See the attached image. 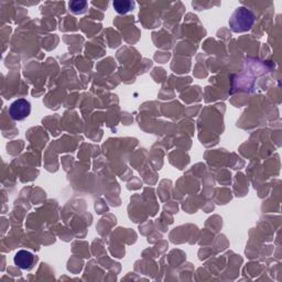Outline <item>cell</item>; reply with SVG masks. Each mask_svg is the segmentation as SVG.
<instances>
[{"mask_svg":"<svg viewBox=\"0 0 282 282\" xmlns=\"http://www.w3.org/2000/svg\"><path fill=\"white\" fill-rule=\"evenodd\" d=\"M253 24V15L246 8H238L231 17L229 25L235 32L249 30Z\"/></svg>","mask_w":282,"mask_h":282,"instance_id":"6da1fadb","label":"cell"},{"mask_svg":"<svg viewBox=\"0 0 282 282\" xmlns=\"http://www.w3.org/2000/svg\"><path fill=\"white\" fill-rule=\"evenodd\" d=\"M30 113H31V104L25 98L17 99V101L11 104V106L9 107L10 117L16 121L24 120L27 117H29Z\"/></svg>","mask_w":282,"mask_h":282,"instance_id":"7a4b0ae2","label":"cell"},{"mask_svg":"<svg viewBox=\"0 0 282 282\" xmlns=\"http://www.w3.org/2000/svg\"><path fill=\"white\" fill-rule=\"evenodd\" d=\"M15 263L24 270H30L35 264V256L27 250H20L16 253Z\"/></svg>","mask_w":282,"mask_h":282,"instance_id":"3957f363","label":"cell"},{"mask_svg":"<svg viewBox=\"0 0 282 282\" xmlns=\"http://www.w3.org/2000/svg\"><path fill=\"white\" fill-rule=\"evenodd\" d=\"M113 6L118 14H126L134 9L135 4L132 2H114Z\"/></svg>","mask_w":282,"mask_h":282,"instance_id":"277c9868","label":"cell"},{"mask_svg":"<svg viewBox=\"0 0 282 282\" xmlns=\"http://www.w3.org/2000/svg\"><path fill=\"white\" fill-rule=\"evenodd\" d=\"M70 10L73 11L74 14H83L86 10L87 3L86 2H71L69 4Z\"/></svg>","mask_w":282,"mask_h":282,"instance_id":"5b68a950","label":"cell"}]
</instances>
